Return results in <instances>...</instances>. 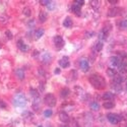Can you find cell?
<instances>
[{"mask_svg": "<svg viewBox=\"0 0 127 127\" xmlns=\"http://www.w3.org/2000/svg\"><path fill=\"white\" fill-rule=\"evenodd\" d=\"M60 127H67L66 125H62V126H60Z\"/></svg>", "mask_w": 127, "mask_h": 127, "instance_id": "48", "label": "cell"}, {"mask_svg": "<svg viewBox=\"0 0 127 127\" xmlns=\"http://www.w3.org/2000/svg\"><path fill=\"white\" fill-rule=\"evenodd\" d=\"M107 74H108L110 77H114L116 74H117V72H116V70L113 69V68H108V69H107Z\"/></svg>", "mask_w": 127, "mask_h": 127, "instance_id": "28", "label": "cell"}, {"mask_svg": "<svg viewBox=\"0 0 127 127\" xmlns=\"http://www.w3.org/2000/svg\"><path fill=\"white\" fill-rule=\"evenodd\" d=\"M103 47H104L103 41H98L97 43H96V45H95V50L98 51V52H100V51L103 49Z\"/></svg>", "mask_w": 127, "mask_h": 127, "instance_id": "26", "label": "cell"}, {"mask_svg": "<svg viewBox=\"0 0 127 127\" xmlns=\"http://www.w3.org/2000/svg\"><path fill=\"white\" fill-rule=\"evenodd\" d=\"M33 109H34L36 112H38V111L40 110V104H39V102H38L37 100H35V102L33 103Z\"/></svg>", "mask_w": 127, "mask_h": 127, "instance_id": "31", "label": "cell"}, {"mask_svg": "<svg viewBox=\"0 0 127 127\" xmlns=\"http://www.w3.org/2000/svg\"><path fill=\"white\" fill-rule=\"evenodd\" d=\"M6 107H7L6 103L4 101H2V100H0V109H5Z\"/></svg>", "mask_w": 127, "mask_h": 127, "instance_id": "36", "label": "cell"}, {"mask_svg": "<svg viewBox=\"0 0 127 127\" xmlns=\"http://www.w3.org/2000/svg\"><path fill=\"white\" fill-rule=\"evenodd\" d=\"M40 3L42 5H44V6H48L51 3V1H50V0H40Z\"/></svg>", "mask_w": 127, "mask_h": 127, "instance_id": "35", "label": "cell"}, {"mask_svg": "<svg viewBox=\"0 0 127 127\" xmlns=\"http://www.w3.org/2000/svg\"><path fill=\"white\" fill-rule=\"evenodd\" d=\"M13 105L16 107H25L27 105V99L23 94H17L13 98Z\"/></svg>", "mask_w": 127, "mask_h": 127, "instance_id": "2", "label": "cell"}, {"mask_svg": "<svg viewBox=\"0 0 127 127\" xmlns=\"http://www.w3.org/2000/svg\"><path fill=\"white\" fill-rule=\"evenodd\" d=\"M70 64V61H69V58L67 56H64L62 57L60 60H59V65L62 67V68H67Z\"/></svg>", "mask_w": 127, "mask_h": 127, "instance_id": "8", "label": "cell"}, {"mask_svg": "<svg viewBox=\"0 0 127 127\" xmlns=\"http://www.w3.org/2000/svg\"><path fill=\"white\" fill-rule=\"evenodd\" d=\"M120 13V8L118 7H112L108 10V16L109 17H115Z\"/></svg>", "mask_w": 127, "mask_h": 127, "instance_id": "9", "label": "cell"}, {"mask_svg": "<svg viewBox=\"0 0 127 127\" xmlns=\"http://www.w3.org/2000/svg\"><path fill=\"white\" fill-rule=\"evenodd\" d=\"M74 3H75V4H77L78 6H80V7H81V6L84 4V1H83V0H75Z\"/></svg>", "mask_w": 127, "mask_h": 127, "instance_id": "37", "label": "cell"}, {"mask_svg": "<svg viewBox=\"0 0 127 127\" xmlns=\"http://www.w3.org/2000/svg\"><path fill=\"white\" fill-rule=\"evenodd\" d=\"M109 31H110V29H108L107 27L103 28V30L99 33V39H100V41L107 39V37H108V35H109Z\"/></svg>", "mask_w": 127, "mask_h": 127, "instance_id": "7", "label": "cell"}, {"mask_svg": "<svg viewBox=\"0 0 127 127\" xmlns=\"http://www.w3.org/2000/svg\"><path fill=\"white\" fill-rule=\"evenodd\" d=\"M71 127H79V125H78V123L76 122V121H73L72 122V126Z\"/></svg>", "mask_w": 127, "mask_h": 127, "instance_id": "42", "label": "cell"}, {"mask_svg": "<svg viewBox=\"0 0 127 127\" xmlns=\"http://www.w3.org/2000/svg\"><path fill=\"white\" fill-rule=\"evenodd\" d=\"M24 14H25L26 16H30V15L32 14V9H31L30 7H25V8H24Z\"/></svg>", "mask_w": 127, "mask_h": 127, "instance_id": "33", "label": "cell"}, {"mask_svg": "<svg viewBox=\"0 0 127 127\" xmlns=\"http://www.w3.org/2000/svg\"><path fill=\"white\" fill-rule=\"evenodd\" d=\"M120 116H121V119H122V120L127 121V113H126V112H123V113H122Z\"/></svg>", "mask_w": 127, "mask_h": 127, "instance_id": "39", "label": "cell"}, {"mask_svg": "<svg viewBox=\"0 0 127 127\" xmlns=\"http://www.w3.org/2000/svg\"><path fill=\"white\" fill-rule=\"evenodd\" d=\"M0 48H1V44H0Z\"/></svg>", "mask_w": 127, "mask_h": 127, "instance_id": "51", "label": "cell"}, {"mask_svg": "<svg viewBox=\"0 0 127 127\" xmlns=\"http://www.w3.org/2000/svg\"><path fill=\"white\" fill-rule=\"evenodd\" d=\"M103 107L105 109H112V108L115 107V104L113 102H111V101H107V102H105L103 104Z\"/></svg>", "mask_w": 127, "mask_h": 127, "instance_id": "23", "label": "cell"}, {"mask_svg": "<svg viewBox=\"0 0 127 127\" xmlns=\"http://www.w3.org/2000/svg\"><path fill=\"white\" fill-rule=\"evenodd\" d=\"M90 82L97 90H103L106 87V80L99 74H92L90 76Z\"/></svg>", "mask_w": 127, "mask_h": 127, "instance_id": "1", "label": "cell"}, {"mask_svg": "<svg viewBox=\"0 0 127 127\" xmlns=\"http://www.w3.org/2000/svg\"><path fill=\"white\" fill-rule=\"evenodd\" d=\"M54 44H55V47L57 50H60L63 48L64 46V40L61 36H55L54 37Z\"/></svg>", "mask_w": 127, "mask_h": 127, "instance_id": "5", "label": "cell"}, {"mask_svg": "<svg viewBox=\"0 0 127 127\" xmlns=\"http://www.w3.org/2000/svg\"><path fill=\"white\" fill-rule=\"evenodd\" d=\"M69 94H70V90L67 89V88H65V89H62V90H61L60 96H61L62 98H67V97L69 96Z\"/></svg>", "mask_w": 127, "mask_h": 127, "instance_id": "21", "label": "cell"}, {"mask_svg": "<svg viewBox=\"0 0 127 127\" xmlns=\"http://www.w3.org/2000/svg\"><path fill=\"white\" fill-rule=\"evenodd\" d=\"M47 7H48V8L50 9V10H52L53 8H54V7H55V3H54V2H53V1H51V3H50V4H49V5L47 6Z\"/></svg>", "mask_w": 127, "mask_h": 127, "instance_id": "40", "label": "cell"}, {"mask_svg": "<svg viewBox=\"0 0 127 127\" xmlns=\"http://www.w3.org/2000/svg\"><path fill=\"white\" fill-rule=\"evenodd\" d=\"M50 61H51V55L49 54V53H45V54L43 55V62L44 63H50Z\"/></svg>", "mask_w": 127, "mask_h": 127, "instance_id": "27", "label": "cell"}, {"mask_svg": "<svg viewBox=\"0 0 127 127\" xmlns=\"http://www.w3.org/2000/svg\"><path fill=\"white\" fill-rule=\"evenodd\" d=\"M90 107L93 111H99L100 110V105L97 103V102H92L91 105H90Z\"/></svg>", "mask_w": 127, "mask_h": 127, "instance_id": "25", "label": "cell"}, {"mask_svg": "<svg viewBox=\"0 0 127 127\" xmlns=\"http://www.w3.org/2000/svg\"><path fill=\"white\" fill-rule=\"evenodd\" d=\"M121 127H127V124H125V125H122Z\"/></svg>", "mask_w": 127, "mask_h": 127, "instance_id": "47", "label": "cell"}, {"mask_svg": "<svg viewBox=\"0 0 127 127\" xmlns=\"http://www.w3.org/2000/svg\"><path fill=\"white\" fill-rule=\"evenodd\" d=\"M126 90H127V81H126Z\"/></svg>", "mask_w": 127, "mask_h": 127, "instance_id": "50", "label": "cell"}, {"mask_svg": "<svg viewBox=\"0 0 127 127\" xmlns=\"http://www.w3.org/2000/svg\"><path fill=\"white\" fill-rule=\"evenodd\" d=\"M118 69L121 72H127V62L126 61H120L119 65H118Z\"/></svg>", "mask_w": 127, "mask_h": 127, "instance_id": "14", "label": "cell"}, {"mask_svg": "<svg viewBox=\"0 0 127 127\" xmlns=\"http://www.w3.org/2000/svg\"><path fill=\"white\" fill-rule=\"evenodd\" d=\"M119 27H120L121 30H126V29H127V19L121 20L120 24H119Z\"/></svg>", "mask_w": 127, "mask_h": 127, "instance_id": "30", "label": "cell"}, {"mask_svg": "<svg viewBox=\"0 0 127 127\" xmlns=\"http://www.w3.org/2000/svg\"><path fill=\"white\" fill-rule=\"evenodd\" d=\"M119 55L122 57V58H127V53L126 52H119Z\"/></svg>", "mask_w": 127, "mask_h": 127, "instance_id": "41", "label": "cell"}, {"mask_svg": "<svg viewBox=\"0 0 127 127\" xmlns=\"http://www.w3.org/2000/svg\"><path fill=\"white\" fill-rule=\"evenodd\" d=\"M43 35H44V30H43V29H38V30L35 32V37H36V39L42 38V37H43Z\"/></svg>", "mask_w": 127, "mask_h": 127, "instance_id": "24", "label": "cell"}, {"mask_svg": "<svg viewBox=\"0 0 127 127\" xmlns=\"http://www.w3.org/2000/svg\"><path fill=\"white\" fill-rule=\"evenodd\" d=\"M123 76L122 75H120V74H118V73H117V74H116L114 77H113V82L114 83H118V84H121V82L123 81Z\"/></svg>", "mask_w": 127, "mask_h": 127, "instance_id": "19", "label": "cell"}, {"mask_svg": "<svg viewBox=\"0 0 127 127\" xmlns=\"http://www.w3.org/2000/svg\"><path fill=\"white\" fill-rule=\"evenodd\" d=\"M114 98H115L114 94H112V93H110V92H107V93H105V94L103 95V100H105V101H111V100H113Z\"/></svg>", "mask_w": 127, "mask_h": 127, "instance_id": "16", "label": "cell"}, {"mask_svg": "<svg viewBox=\"0 0 127 127\" xmlns=\"http://www.w3.org/2000/svg\"><path fill=\"white\" fill-rule=\"evenodd\" d=\"M38 127H43V126H42V125H39V126H38Z\"/></svg>", "mask_w": 127, "mask_h": 127, "instance_id": "49", "label": "cell"}, {"mask_svg": "<svg viewBox=\"0 0 127 127\" xmlns=\"http://www.w3.org/2000/svg\"><path fill=\"white\" fill-rule=\"evenodd\" d=\"M5 36L7 37V39L8 40H10V39H12V34L10 33L9 31H5Z\"/></svg>", "mask_w": 127, "mask_h": 127, "instance_id": "38", "label": "cell"}, {"mask_svg": "<svg viewBox=\"0 0 127 127\" xmlns=\"http://www.w3.org/2000/svg\"><path fill=\"white\" fill-rule=\"evenodd\" d=\"M91 5H92V7L94 9H98L100 7V1H98V0H95V1H94V0H92Z\"/></svg>", "mask_w": 127, "mask_h": 127, "instance_id": "29", "label": "cell"}, {"mask_svg": "<svg viewBox=\"0 0 127 127\" xmlns=\"http://www.w3.org/2000/svg\"><path fill=\"white\" fill-rule=\"evenodd\" d=\"M41 91H44V83L41 82Z\"/></svg>", "mask_w": 127, "mask_h": 127, "instance_id": "45", "label": "cell"}, {"mask_svg": "<svg viewBox=\"0 0 127 127\" xmlns=\"http://www.w3.org/2000/svg\"><path fill=\"white\" fill-rule=\"evenodd\" d=\"M86 36V38H92V36H94V33H87Z\"/></svg>", "mask_w": 127, "mask_h": 127, "instance_id": "44", "label": "cell"}, {"mask_svg": "<svg viewBox=\"0 0 127 127\" xmlns=\"http://www.w3.org/2000/svg\"><path fill=\"white\" fill-rule=\"evenodd\" d=\"M113 89H114L116 92H121V91H122V87H121V84L114 83V82H113Z\"/></svg>", "mask_w": 127, "mask_h": 127, "instance_id": "32", "label": "cell"}, {"mask_svg": "<svg viewBox=\"0 0 127 127\" xmlns=\"http://www.w3.org/2000/svg\"><path fill=\"white\" fill-rule=\"evenodd\" d=\"M30 94H31V96L33 97L35 100H39V98H40V94H39L38 90L31 89V90H30Z\"/></svg>", "mask_w": 127, "mask_h": 127, "instance_id": "18", "label": "cell"}, {"mask_svg": "<svg viewBox=\"0 0 127 127\" xmlns=\"http://www.w3.org/2000/svg\"><path fill=\"white\" fill-rule=\"evenodd\" d=\"M79 66H80V69L83 71V72H87L90 70V64H89V61L88 59L86 58H81L79 60Z\"/></svg>", "mask_w": 127, "mask_h": 127, "instance_id": "6", "label": "cell"}, {"mask_svg": "<svg viewBox=\"0 0 127 127\" xmlns=\"http://www.w3.org/2000/svg\"><path fill=\"white\" fill-rule=\"evenodd\" d=\"M22 117L26 120H32L34 118V114L32 112H30V111H24L22 113Z\"/></svg>", "mask_w": 127, "mask_h": 127, "instance_id": "12", "label": "cell"}, {"mask_svg": "<svg viewBox=\"0 0 127 127\" xmlns=\"http://www.w3.org/2000/svg\"><path fill=\"white\" fill-rule=\"evenodd\" d=\"M110 63L112 65H115V66H118L119 65V63H120V60L118 57H116V56H113L110 58Z\"/></svg>", "mask_w": 127, "mask_h": 127, "instance_id": "22", "label": "cell"}, {"mask_svg": "<svg viewBox=\"0 0 127 127\" xmlns=\"http://www.w3.org/2000/svg\"><path fill=\"white\" fill-rule=\"evenodd\" d=\"M108 2L111 4H116V3H118V0H109Z\"/></svg>", "mask_w": 127, "mask_h": 127, "instance_id": "43", "label": "cell"}, {"mask_svg": "<svg viewBox=\"0 0 127 127\" xmlns=\"http://www.w3.org/2000/svg\"><path fill=\"white\" fill-rule=\"evenodd\" d=\"M15 74H16V77H17L19 80H24V79H25V71H24V69L17 68V69L15 70Z\"/></svg>", "mask_w": 127, "mask_h": 127, "instance_id": "13", "label": "cell"}, {"mask_svg": "<svg viewBox=\"0 0 127 127\" xmlns=\"http://www.w3.org/2000/svg\"><path fill=\"white\" fill-rule=\"evenodd\" d=\"M63 26H64L65 28H67V29L71 28V27L73 26V22H72V19H71L69 16H67L64 20H63Z\"/></svg>", "mask_w": 127, "mask_h": 127, "instance_id": "15", "label": "cell"}, {"mask_svg": "<svg viewBox=\"0 0 127 127\" xmlns=\"http://www.w3.org/2000/svg\"><path fill=\"white\" fill-rule=\"evenodd\" d=\"M48 18V14L46 11H41L40 14H39V19H40V22L41 23H45L46 20Z\"/></svg>", "mask_w": 127, "mask_h": 127, "instance_id": "17", "label": "cell"}, {"mask_svg": "<svg viewBox=\"0 0 127 127\" xmlns=\"http://www.w3.org/2000/svg\"><path fill=\"white\" fill-rule=\"evenodd\" d=\"M16 44H17V48H18L20 51H23V52H28V51H29V46L25 43L23 40H18Z\"/></svg>", "mask_w": 127, "mask_h": 127, "instance_id": "10", "label": "cell"}, {"mask_svg": "<svg viewBox=\"0 0 127 127\" xmlns=\"http://www.w3.org/2000/svg\"><path fill=\"white\" fill-rule=\"evenodd\" d=\"M107 119L112 124H118L122 120L121 119V116L118 115V114H115V113H108L107 114Z\"/></svg>", "mask_w": 127, "mask_h": 127, "instance_id": "4", "label": "cell"}, {"mask_svg": "<svg viewBox=\"0 0 127 127\" xmlns=\"http://www.w3.org/2000/svg\"><path fill=\"white\" fill-rule=\"evenodd\" d=\"M59 119H60V121L64 122V123H67V122H69V120H70L68 114L65 113V112H60V113H59Z\"/></svg>", "mask_w": 127, "mask_h": 127, "instance_id": "11", "label": "cell"}, {"mask_svg": "<svg viewBox=\"0 0 127 127\" xmlns=\"http://www.w3.org/2000/svg\"><path fill=\"white\" fill-rule=\"evenodd\" d=\"M44 102L47 106H49V107H54V106L56 105V98L54 97V95L52 94H47L45 98H44Z\"/></svg>", "mask_w": 127, "mask_h": 127, "instance_id": "3", "label": "cell"}, {"mask_svg": "<svg viewBox=\"0 0 127 127\" xmlns=\"http://www.w3.org/2000/svg\"><path fill=\"white\" fill-rule=\"evenodd\" d=\"M52 114H53L52 110H45V111H44V116H45L46 118H48V117H51V116H52Z\"/></svg>", "mask_w": 127, "mask_h": 127, "instance_id": "34", "label": "cell"}, {"mask_svg": "<svg viewBox=\"0 0 127 127\" xmlns=\"http://www.w3.org/2000/svg\"><path fill=\"white\" fill-rule=\"evenodd\" d=\"M56 73H59L60 72V70H59V68H56V71H55Z\"/></svg>", "mask_w": 127, "mask_h": 127, "instance_id": "46", "label": "cell"}, {"mask_svg": "<svg viewBox=\"0 0 127 127\" xmlns=\"http://www.w3.org/2000/svg\"><path fill=\"white\" fill-rule=\"evenodd\" d=\"M71 10H72V12H74L76 15H79L80 12H81L80 6H78L77 4H73V5L71 6Z\"/></svg>", "mask_w": 127, "mask_h": 127, "instance_id": "20", "label": "cell"}]
</instances>
